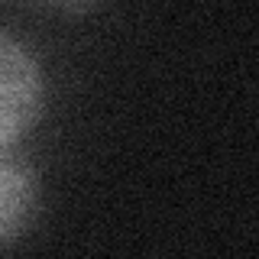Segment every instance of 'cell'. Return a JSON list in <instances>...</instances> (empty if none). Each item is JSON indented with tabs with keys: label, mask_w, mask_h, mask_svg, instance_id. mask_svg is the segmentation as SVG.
I'll use <instances>...</instances> for the list:
<instances>
[{
	"label": "cell",
	"mask_w": 259,
	"mask_h": 259,
	"mask_svg": "<svg viewBox=\"0 0 259 259\" xmlns=\"http://www.w3.org/2000/svg\"><path fill=\"white\" fill-rule=\"evenodd\" d=\"M42 104V65L23 39L0 29V152H10L36 126Z\"/></svg>",
	"instance_id": "cell-1"
},
{
	"label": "cell",
	"mask_w": 259,
	"mask_h": 259,
	"mask_svg": "<svg viewBox=\"0 0 259 259\" xmlns=\"http://www.w3.org/2000/svg\"><path fill=\"white\" fill-rule=\"evenodd\" d=\"M39 210V178L29 162L0 152V246L20 240Z\"/></svg>",
	"instance_id": "cell-2"
},
{
	"label": "cell",
	"mask_w": 259,
	"mask_h": 259,
	"mask_svg": "<svg viewBox=\"0 0 259 259\" xmlns=\"http://www.w3.org/2000/svg\"><path fill=\"white\" fill-rule=\"evenodd\" d=\"M32 4L55 13H88V10H97L101 4H107V0H32Z\"/></svg>",
	"instance_id": "cell-3"
}]
</instances>
